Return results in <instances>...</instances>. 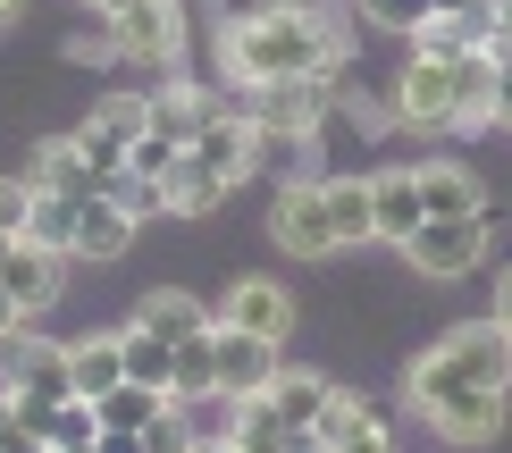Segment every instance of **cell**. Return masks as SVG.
I'll list each match as a JSON object with an SVG mask.
<instances>
[{"label":"cell","mask_w":512,"mask_h":453,"mask_svg":"<svg viewBox=\"0 0 512 453\" xmlns=\"http://www.w3.org/2000/svg\"><path fill=\"white\" fill-rule=\"evenodd\" d=\"M311 428H319V445H328V453H395L387 420H378V412H370L361 395H345V386L328 395V412H319Z\"/></svg>","instance_id":"obj_16"},{"label":"cell","mask_w":512,"mask_h":453,"mask_svg":"<svg viewBox=\"0 0 512 453\" xmlns=\"http://www.w3.org/2000/svg\"><path fill=\"white\" fill-rule=\"evenodd\" d=\"M59 277H68V252H51V244H26V235H17L9 269H0V286H9L17 319H42V311L59 302Z\"/></svg>","instance_id":"obj_15"},{"label":"cell","mask_w":512,"mask_h":453,"mask_svg":"<svg viewBox=\"0 0 512 453\" xmlns=\"http://www.w3.org/2000/svg\"><path fill=\"white\" fill-rule=\"evenodd\" d=\"M118 344H126V378H135V386H160V395H177V344H168V336L126 328Z\"/></svg>","instance_id":"obj_24"},{"label":"cell","mask_w":512,"mask_h":453,"mask_svg":"<svg viewBox=\"0 0 512 453\" xmlns=\"http://www.w3.org/2000/svg\"><path fill=\"white\" fill-rule=\"evenodd\" d=\"M135 210L118 202V193H84L76 202V235H68V261H118L126 244H135Z\"/></svg>","instance_id":"obj_14"},{"label":"cell","mask_w":512,"mask_h":453,"mask_svg":"<svg viewBox=\"0 0 512 453\" xmlns=\"http://www.w3.org/2000/svg\"><path fill=\"white\" fill-rule=\"evenodd\" d=\"M328 202H336V235H345V244H370V235H378L370 177H328Z\"/></svg>","instance_id":"obj_26"},{"label":"cell","mask_w":512,"mask_h":453,"mask_svg":"<svg viewBox=\"0 0 512 453\" xmlns=\"http://www.w3.org/2000/svg\"><path fill=\"white\" fill-rule=\"evenodd\" d=\"M17 177H26L34 193H68V202H84V193H110V177H101V168L84 160V143H76V135H51V143H34Z\"/></svg>","instance_id":"obj_12"},{"label":"cell","mask_w":512,"mask_h":453,"mask_svg":"<svg viewBox=\"0 0 512 453\" xmlns=\"http://www.w3.org/2000/svg\"><path fill=\"white\" fill-rule=\"evenodd\" d=\"M185 160V143H168V135H152V126H143L135 135V151H126V168H135V177H152V185H168V168Z\"/></svg>","instance_id":"obj_30"},{"label":"cell","mask_w":512,"mask_h":453,"mask_svg":"<svg viewBox=\"0 0 512 453\" xmlns=\"http://www.w3.org/2000/svg\"><path fill=\"white\" fill-rule=\"evenodd\" d=\"M26 319H17V302H9V286H0V336H17Z\"/></svg>","instance_id":"obj_38"},{"label":"cell","mask_w":512,"mask_h":453,"mask_svg":"<svg viewBox=\"0 0 512 453\" xmlns=\"http://www.w3.org/2000/svg\"><path fill=\"white\" fill-rule=\"evenodd\" d=\"M219 68L236 93L286 76H336L345 68V34L328 26V9H252L219 26Z\"/></svg>","instance_id":"obj_1"},{"label":"cell","mask_w":512,"mask_h":453,"mask_svg":"<svg viewBox=\"0 0 512 453\" xmlns=\"http://www.w3.org/2000/svg\"><path fill=\"white\" fill-rule=\"evenodd\" d=\"M0 386H9V395H51V403H68V395H76V370H68V344L34 336V328L0 336Z\"/></svg>","instance_id":"obj_9"},{"label":"cell","mask_w":512,"mask_h":453,"mask_svg":"<svg viewBox=\"0 0 512 453\" xmlns=\"http://www.w3.org/2000/svg\"><path fill=\"white\" fill-rule=\"evenodd\" d=\"M202 395H219V336H185L177 344V403H202Z\"/></svg>","instance_id":"obj_25"},{"label":"cell","mask_w":512,"mask_h":453,"mask_svg":"<svg viewBox=\"0 0 512 453\" xmlns=\"http://www.w3.org/2000/svg\"><path fill=\"white\" fill-rule=\"evenodd\" d=\"M370 210H378V235L403 244V235L429 219V202H420V168H378V177H370Z\"/></svg>","instance_id":"obj_18"},{"label":"cell","mask_w":512,"mask_h":453,"mask_svg":"<svg viewBox=\"0 0 512 453\" xmlns=\"http://www.w3.org/2000/svg\"><path fill=\"white\" fill-rule=\"evenodd\" d=\"M487 319H496V328L512 336V277H504V286H496V302H487Z\"/></svg>","instance_id":"obj_37"},{"label":"cell","mask_w":512,"mask_h":453,"mask_svg":"<svg viewBox=\"0 0 512 453\" xmlns=\"http://www.w3.org/2000/svg\"><path fill=\"white\" fill-rule=\"evenodd\" d=\"M420 420H429L445 445H496L504 437V395L496 386H462V395H437Z\"/></svg>","instance_id":"obj_13"},{"label":"cell","mask_w":512,"mask_h":453,"mask_svg":"<svg viewBox=\"0 0 512 453\" xmlns=\"http://www.w3.org/2000/svg\"><path fill=\"white\" fill-rule=\"evenodd\" d=\"M9 17H17V0H0V26H9Z\"/></svg>","instance_id":"obj_40"},{"label":"cell","mask_w":512,"mask_h":453,"mask_svg":"<svg viewBox=\"0 0 512 453\" xmlns=\"http://www.w3.org/2000/svg\"><path fill=\"white\" fill-rule=\"evenodd\" d=\"M252 9H328V0H227V17H252Z\"/></svg>","instance_id":"obj_36"},{"label":"cell","mask_w":512,"mask_h":453,"mask_svg":"<svg viewBox=\"0 0 512 453\" xmlns=\"http://www.w3.org/2000/svg\"><path fill=\"white\" fill-rule=\"evenodd\" d=\"M252 151H261V126H252L244 110H227L219 126H202L194 143H185V160L168 168V210L177 219H202V210H219L227 193H236L244 177H252Z\"/></svg>","instance_id":"obj_2"},{"label":"cell","mask_w":512,"mask_h":453,"mask_svg":"<svg viewBox=\"0 0 512 453\" xmlns=\"http://www.w3.org/2000/svg\"><path fill=\"white\" fill-rule=\"evenodd\" d=\"M68 59H118V26L93 9V26H84V34H68Z\"/></svg>","instance_id":"obj_33"},{"label":"cell","mask_w":512,"mask_h":453,"mask_svg":"<svg viewBox=\"0 0 512 453\" xmlns=\"http://www.w3.org/2000/svg\"><path fill=\"white\" fill-rule=\"evenodd\" d=\"M496 76H504V51H496V42H471V51H454L462 135H479V126H496Z\"/></svg>","instance_id":"obj_17"},{"label":"cell","mask_w":512,"mask_h":453,"mask_svg":"<svg viewBox=\"0 0 512 453\" xmlns=\"http://www.w3.org/2000/svg\"><path fill=\"white\" fill-rule=\"evenodd\" d=\"M420 202H429V219H471V210H487V193L462 160H429L420 168Z\"/></svg>","instance_id":"obj_21"},{"label":"cell","mask_w":512,"mask_h":453,"mask_svg":"<svg viewBox=\"0 0 512 453\" xmlns=\"http://www.w3.org/2000/svg\"><path fill=\"white\" fill-rule=\"evenodd\" d=\"M135 328H152L168 344H185V336H202L210 328V302H194L185 286H152V294H135Z\"/></svg>","instance_id":"obj_19"},{"label":"cell","mask_w":512,"mask_h":453,"mask_svg":"<svg viewBox=\"0 0 512 453\" xmlns=\"http://www.w3.org/2000/svg\"><path fill=\"white\" fill-rule=\"evenodd\" d=\"M412 51H429V59H454V51H471V26H462V17H429V26L412 34Z\"/></svg>","instance_id":"obj_31"},{"label":"cell","mask_w":512,"mask_h":453,"mask_svg":"<svg viewBox=\"0 0 512 453\" xmlns=\"http://www.w3.org/2000/svg\"><path fill=\"white\" fill-rule=\"evenodd\" d=\"M110 26H118V59H135V68H152V76H168L185 59V9L177 0H135Z\"/></svg>","instance_id":"obj_8"},{"label":"cell","mask_w":512,"mask_h":453,"mask_svg":"<svg viewBox=\"0 0 512 453\" xmlns=\"http://www.w3.org/2000/svg\"><path fill=\"white\" fill-rule=\"evenodd\" d=\"M244 118L261 126V143H303L336 118V93L328 76H286V84H252L244 93Z\"/></svg>","instance_id":"obj_5"},{"label":"cell","mask_w":512,"mask_h":453,"mask_svg":"<svg viewBox=\"0 0 512 453\" xmlns=\"http://www.w3.org/2000/svg\"><path fill=\"white\" fill-rule=\"evenodd\" d=\"M68 370H76V395L101 403V395L126 378V344H118V336H76V344H68Z\"/></svg>","instance_id":"obj_22"},{"label":"cell","mask_w":512,"mask_h":453,"mask_svg":"<svg viewBox=\"0 0 512 453\" xmlns=\"http://www.w3.org/2000/svg\"><path fill=\"white\" fill-rule=\"evenodd\" d=\"M76 143H84V160H93L101 177H118V168H126V151H135V143L118 135V126H101V118H84V126H76Z\"/></svg>","instance_id":"obj_29"},{"label":"cell","mask_w":512,"mask_h":453,"mask_svg":"<svg viewBox=\"0 0 512 453\" xmlns=\"http://www.w3.org/2000/svg\"><path fill=\"white\" fill-rule=\"evenodd\" d=\"M210 336H219V403L269 395V378H277V344L252 336V328H219V319H210Z\"/></svg>","instance_id":"obj_11"},{"label":"cell","mask_w":512,"mask_h":453,"mask_svg":"<svg viewBox=\"0 0 512 453\" xmlns=\"http://www.w3.org/2000/svg\"><path fill=\"white\" fill-rule=\"evenodd\" d=\"M101 126H118V135L126 143H135L143 135V126H152V101H143V93H110V101H101V110H93Z\"/></svg>","instance_id":"obj_32"},{"label":"cell","mask_w":512,"mask_h":453,"mask_svg":"<svg viewBox=\"0 0 512 453\" xmlns=\"http://www.w3.org/2000/svg\"><path fill=\"white\" fill-rule=\"evenodd\" d=\"M269 244L294 252V261H328V252H345V235H336V202H328V177H294V185L269 202Z\"/></svg>","instance_id":"obj_4"},{"label":"cell","mask_w":512,"mask_h":453,"mask_svg":"<svg viewBox=\"0 0 512 453\" xmlns=\"http://www.w3.org/2000/svg\"><path fill=\"white\" fill-rule=\"evenodd\" d=\"M361 17H370V26H387V34H420L437 17V0H353Z\"/></svg>","instance_id":"obj_28"},{"label":"cell","mask_w":512,"mask_h":453,"mask_svg":"<svg viewBox=\"0 0 512 453\" xmlns=\"http://www.w3.org/2000/svg\"><path fill=\"white\" fill-rule=\"evenodd\" d=\"M26 210H34V185H26V177H0V227L26 235Z\"/></svg>","instance_id":"obj_35"},{"label":"cell","mask_w":512,"mask_h":453,"mask_svg":"<svg viewBox=\"0 0 512 453\" xmlns=\"http://www.w3.org/2000/svg\"><path fill=\"white\" fill-rule=\"evenodd\" d=\"M68 235H76V202H68V193H34V210H26V244L68 252Z\"/></svg>","instance_id":"obj_27"},{"label":"cell","mask_w":512,"mask_h":453,"mask_svg":"<svg viewBox=\"0 0 512 453\" xmlns=\"http://www.w3.org/2000/svg\"><path fill=\"white\" fill-rule=\"evenodd\" d=\"M487 244H496L487 210H471V219H420L412 235H403V261H412L420 277H437V286H454V277H471L487 261Z\"/></svg>","instance_id":"obj_6"},{"label":"cell","mask_w":512,"mask_h":453,"mask_svg":"<svg viewBox=\"0 0 512 453\" xmlns=\"http://www.w3.org/2000/svg\"><path fill=\"white\" fill-rule=\"evenodd\" d=\"M0 453H51V437H34L26 420H17V403L0 395Z\"/></svg>","instance_id":"obj_34"},{"label":"cell","mask_w":512,"mask_h":453,"mask_svg":"<svg viewBox=\"0 0 512 453\" xmlns=\"http://www.w3.org/2000/svg\"><path fill=\"white\" fill-rule=\"evenodd\" d=\"M328 395H336V378H319V370H277L269 378V412L286 428H311L319 412H328Z\"/></svg>","instance_id":"obj_23"},{"label":"cell","mask_w":512,"mask_h":453,"mask_svg":"<svg viewBox=\"0 0 512 453\" xmlns=\"http://www.w3.org/2000/svg\"><path fill=\"white\" fill-rule=\"evenodd\" d=\"M462 386H512V336L496 319H462V328H445L429 353L412 361V378H403V395H412V412H429L437 395H462Z\"/></svg>","instance_id":"obj_3"},{"label":"cell","mask_w":512,"mask_h":453,"mask_svg":"<svg viewBox=\"0 0 512 453\" xmlns=\"http://www.w3.org/2000/svg\"><path fill=\"white\" fill-rule=\"evenodd\" d=\"M395 126H420V135H454L462 126V93H454V59H429V51H412L403 59V76H395Z\"/></svg>","instance_id":"obj_7"},{"label":"cell","mask_w":512,"mask_h":453,"mask_svg":"<svg viewBox=\"0 0 512 453\" xmlns=\"http://www.w3.org/2000/svg\"><path fill=\"white\" fill-rule=\"evenodd\" d=\"M9 252H17V235H9V227H0V269H9Z\"/></svg>","instance_id":"obj_39"},{"label":"cell","mask_w":512,"mask_h":453,"mask_svg":"<svg viewBox=\"0 0 512 453\" xmlns=\"http://www.w3.org/2000/svg\"><path fill=\"white\" fill-rule=\"evenodd\" d=\"M219 328H252V336H269V344H286V328H294V294L277 286V277H236V286L219 294Z\"/></svg>","instance_id":"obj_10"},{"label":"cell","mask_w":512,"mask_h":453,"mask_svg":"<svg viewBox=\"0 0 512 453\" xmlns=\"http://www.w3.org/2000/svg\"><path fill=\"white\" fill-rule=\"evenodd\" d=\"M168 403H177V395H160V386H135V378H118L110 395L93 403V412H101V437H143V428H152V420L168 412Z\"/></svg>","instance_id":"obj_20"}]
</instances>
